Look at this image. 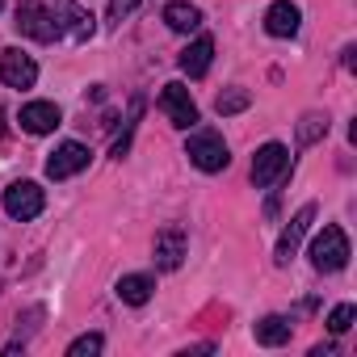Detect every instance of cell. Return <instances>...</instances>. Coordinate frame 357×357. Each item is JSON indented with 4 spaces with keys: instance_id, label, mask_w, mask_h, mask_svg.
<instances>
[{
    "instance_id": "cell-1",
    "label": "cell",
    "mask_w": 357,
    "mask_h": 357,
    "mask_svg": "<svg viewBox=\"0 0 357 357\" xmlns=\"http://www.w3.org/2000/svg\"><path fill=\"white\" fill-rule=\"evenodd\" d=\"M311 269L315 273H336V269H344L349 265V236L332 223V227H324L315 240H311Z\"/></svg>"
},
{
    "instance_id": "cell-2",
    "label": "cell",
    "mask_w": 357,
    "mask_h": 357,
    "mask_svg": "<svg viewBox=\"0 0 357 357\" xmlns=\"http://www.w3.org/2000/svg\"><path fill=\"white\" fill-rule=\"evenodd\" d=\"M185 155H190V164L202 168V172H223V168L231 164V151H227V143H223L219 130H194L190 143H185Z\"/></svg>"
},
{
    "instance_id": "cell-3",
    "label": "cell",
    "mask_w": 357,
    "mask_h": 357,
    "mask_svg": "<svg viewBox=\"0 0 357 357\" xmlns=\"http://www.w3.org/2000/svg\"><path fill=\"white\" fill-rule=\"evenodd\" d=\"M0 206H5V215H9V219L30 223V219H38V215H43L47 194H43V185H38V181H13V185L5 190V198H0Z\"/></svg>"
},
{
    "instance_id": "cell-4",
    "label": "cell",
    "mask_w": 357,
    "mask_h": 357,
    "mask_svg": "<svg viewBox=\"0 0 357 357\" xmlns=\"http://www.w3.org/2000/svg\"><path fill=\"white\" fill-rule=\"evenodd\" d=\"M13 26H17L26 38H34V43H55V38H59V22H55V13L43 5V0H22Z\"/></svg>"
},
{
    "instance_id": "cell-5",
    "label": "cell",
    "mask_w": 357,
    "mask_h": 357,
    "mask_svg": "<svg viewBox=\"0 0 357 357\" xmlns=\"http://www.w3.org/2000/svg\"><path fill=\"white\" fill-rule=\"evenodd\" d=\"M160 109L172 118V126H181V130L198 126V105H194V97H190V89L181 80H172V84L160 89Z\"/></svg>"
},
{
    "instance_id": "cell-6",
    "label": "cell",
    "mask_w": 357,
    "mask_h": 357,
    "mask_svg": "<svg viewBox=\"0 0 357 357\" xmlns=\"http://www.w3.org/2000/svg\"><path fill=\"white\" fill-rule=\"evenodd\" d=\"M286 168H290V151L282 143H265L257 151V160H252V185L257 190H269L273 181H282V176H286Z\"/></svg>"
},
{
    "instance_id": "cell-7",
    "label": "cell",
    "mask_w": 357,
    "mask_h": 357,
    "mask_svg": "<svg viewBox=\"0 0 357 357\" xmlns=\"http://www.w3.org/2000/svg\"><path fill=\"white\" fill-rule=\"evenodd\" d=\"M84 168H89V147L76 143V139L59 143V147L47 155V176H51V181H68V176H76V172H84Z\"/></svg>"
},
{
    "instance_id": "cell-8",
    "label": "cell",
    "mask_w": 357,
    "mask_h": 357,
    "mask_svg": "<svg viewBox=\"0 0 357 357\" xmlns=\"http://www.w3.org/2000/svg\"><path fill=\"white\" fill-rule=\"evenodd\" d=\"M55 22H59V34H68L72 43H89L97 30V17L80 9L76 0H55Z\"/></svg>"
},
{
    "instance_id": "cell-9",
    "label": "cell",
    "mask_w": 357,
    "mask_h": 357,
    "mask_svg": "<svg viewBox=\"0 0 357 357\" xmlns=\"http://www.w3.org/2000/svg\"><path fill=\"white\" fill-rule=\"evenodd\" d=\"M0 80H5L9 89H34V80H38V63H34V55L9 47L5 55H0Z\"/></svg>"
},
{
    "instance_id": "cell-10",
    "label": "cell",
    "mask_w": 357,
    "mask_h": 357,
    "mask_svg": "<svg viewBox=\"0 0 357 357\" xmlns=\"http://www.w3.org/2000/svg\"><path fill=\"white\" fill-rule=\"evenodd\" d=\"M151 257H155V269H176V265L185 261V227H164V231H155Z\"/></svg>"
},
{
    "instance_id": "cell-11",
    "label": "cell",
    "mask_w": 357,
    "mask_h": 357,
    "mask_svg": "<svg viewBox=\"0 0 357 357\" xmlns=\"http://www.w3.org/2000/svg\"><path fill=\"white\" fill-rule=\"evenodd\" d=\"M17 122H22L26 135H51V130L63 122V114H59L55 101H30V105H22Z\"/></svg>"
},
{
    "instance_id": "cell-12",
    "label": "cell",
    "mask_w": 357,
    "mask_h": 357,
    "mask_svg": "<svg viewBox=\"0 0 357 357\" xmlns=\"http://www.w3.org/2000/svg\"><path fill=\"white\" fill-rule=\"evenodd\" d=\"M311 223H315V206H303V211L290 219V227L282 231V240H278V248H273V261H278V265H290V257L298 252V244H303V236H307Z\"/></svg>"
},
{
    "instance_id": "cell-13",
    "label": "cell",
    "mask_w": 357,
    "mask_h": 357,
    "mask_svg": "<svg viewBox=\"0 0 357 357\" xmlns=\"http://www.w3.org/2000/svg\"><path fill=\"white\" fill-rule=\"evenodd\" d=\"M298 26H303V9L294 5V0H278V5H269L265 30L273 38H290V34H298Z\"/></svg>"
},
{
    "instance_id": "cell-14",
    "label": "cell",
    "mask_w": 357,
    "mask_h": 357,
    "mask_svg": "<svg viewBox=\"0 0 357 357\" xmlns=\"http://www.w3.org/2000/svg\"><path fill=\"white\" fill-rule=\"evenodd\" d=\"M211 59H215V38H194L185 51H181V59H176V63H181V72L190 76V80H198V76H206L211 72Z\"/></svg>"
},
{
    "instance_id": "cell-15",
    "label": "cell",
    "mask_w": 357,
    "mask_h": 357,
    "mask_svg": "<svg viewBox=\"0 0 357 357\" xmlns=\"http://www.w3.org/2000/svg\"><path fill=\"white\" fill-rule=\"evenodd\" d=\"M164 26L176 30V34H194L202 26V9L190 5V0H172V5L164 9Z\"/></svg>"
},
{
    "instance_id": "cell-16",
    "label": "cell",
    "mask_w": 357,
    "mask_h": 357,
    "mask_svg": "<svg viewBox=\"0 0 357 357\" xmlns=\"http://www.w3.org/2000/svg\"><path fill=\"white\" fill-rule=\"evenodd\" d=\"M290 319L286 315H265V319H257V328H252V336H257V344H265V349H278V344H286L290 340Z\"/></svg>"
},
{
    "instance_id": "cell-17",
    "label": "cell",
    "mask_w": 357,
    "mask_h": 357,
    "mask_svg": "<svg viewBox=\"0 0 357 357\" xmlns=\"http://www.w3.org/2000/svg\"><path fill=\"white\" fill-rule=\"evenodd\" d=\"M151 290H155V278H151V273H126V278L118 282V298L130 303V307H143V303L151 298Z\"/></svg>"
},
{
    "instance_id": "cell-18",
    "label": "cell",
    "mask_w": 357,
    "mask_h": 357,
    "mask_svg": "<svg viewBox=\"0 0 357 357\" xmlns=\"http://www.w3.org/2000/svg\"><path fill=\"white\" fill-rule=\"evenodd\" d=\"M248 105H252V93H248V89H227V93H219V97H215V114H219V118L244 114Z\"/></svg>"
},
{
    "instance_id": "cell-19",
    "label": "cell",
    "mask_w": 357,
    "mask_h": 357,
    "mask_svg": "<svg viewBox=\"0 0 357 357\" xmlns=\"http://www.w3.org/2000/svg\"><path fill=\"white\" fill-rule=\"evenodd\" d=\"M353 319H357V307H353V303H340V307H332V315H328V332L340 336V332L353 328Z\"/></svg>"
},
{
    "instance_id": "cell-20",
    "label": "cell",
    "mask_w": 357,
    "mask_h": 357,
    "mask_svg": "<svg viewBox=\"0 0 357 357\" xmlns=\"http://www.w3.org/2000/svg\"><path fill=\"white\" fill-rule=\"evenodd\" d=\"M319 135H328V118H319V114H307V118L298 122V143L307 147V143H315Z\"/></svg>"
},
{
    "instance_id": "cell-21",
    "label": "cell",
    "mask_w": 357,
    "mask_h": 357,
    "mask_svg": "<svg viewBox=\"0 0 357 357\" xmlns=\"http://www.w3.org/2000/svg\"><path fill=\"white\" fill-rule=\"evenodd\" d=\"M101 349H105L101 332H89V336H76V340L68 344V357H93V353H101Z\"/></svg>"
},
{
    "instance_id": "cell-22",
    "label": "cell",
    "mask_w": 357,
    "mask_h": 357,
    "mask_svg": "<svg viewBox=\"0 0 357 357\" xmlns=\"http://www.w3.org/2000/svg\"><path fill=\"white\" fill-rule=\"evenodd\" d=\"M139 9V0H109V9H105V22H114V26H122L130 13Z\"/></svg>"
},
{
    "instance_id": "cell-23",
    "label": "cell",
    "mask_w": 357,
    "mask_h": 357,
    "mask_svg": "<svg viewBox=\"0 0 357 357\" xmlns=\"http://www.w3.org/2000/svg\"><path fill=\"white\" fill-rule=\"evenodd\" d=\"M0 135H5V109H0Z\"/></svg>"
},
{
    "instance_id": "cell-24",
    "label": "cell",
    "mask_w": 357,
    "mask_h": 357,
    "mask_svg": "<svg viewBox=\"0 0 357 357\" xmlns=\"http://www.w3.org/2000/svg\"><path fill=\"white\" fill-rule=\"evenodd\" d=\"M0 9H5V0H0Z\"/></svg>"
}]
</instances>
